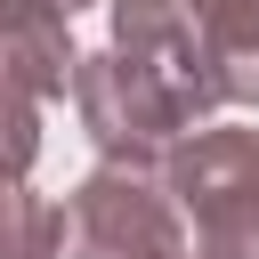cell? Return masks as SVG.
<instances>
[{"mask_svg":"<svg viewBox=\"0 0 259 259\" xmlns=\"http://www.w3.org/2000/svg\"><path fill=\"white\" fill-rule=\"evenodd\" d=\"M162 186L202 259H259V130H186L162 162Z\"/></svg>","mask_w":259,"mask_h":259,"instance_id":"cell-1","label":"cell"},{"mask_svg":"<svg viewBox=\"0 0 259 259\" xmlns=\"http://www.w3.org/2000/svg\"><path fill=\"white\" fill-rule=\"evenodd\" d=\"M65 259H202L162 170L97 162L65 202Z\"/></svg>","mask_w":259,"mask_h":259,"instance_id":"cell-2","label":"cell"},{"mask_svg":"<svg viewBox=\"0 0 259 259\" xmlns=\"http://www.w3.org/2000/svg\"><path fill=\"white\" fill-rule=\"evenodd\" d=\"M73 105H81V130L97 138V154L105 162H130V170H162L170 146L186 138V113L121 49H97V57L73 65Z\"/></svg>","mask_w":259,"mask_h":259,"instance_id":"cell-3","label":"cell"},{"mask_svg":"<svg viewBox=\"0 0 259 259\" xmlns=\"http://www.w3.org/2000/svg\"><path fill=\"white\" fill-rule=\"evenodd\" d=\"M113 16V40L138 73L162 81V97L186 113V130H202L227 97H219V73H210V40H202V0H105Z\"/></svg>","mask_w":259,"mask_h":259,"instance_id":"cell-4","label":"cell"},{"mask_svg":"<svg viewBox=\"0 0 259 259\" xmlns=\"http://www.w3.org/2000/svg\"><path fill=\"white\" fill-rule=\"evenodd\" d=\"M0 57L16 65V81L32 97H65L73 89V65H81L73 16L57 0H0Z\"/></svg>","mask_w":259,"mask_h":259,"instance_id":"cell-5","label":"cell"},{"mask_svg":"<svg viewBox=\"0 0 259 259\" xmlns=\"http://www.w3.org/2000/svg\"><path fill=\"white\" fill-rule=\"evenodd\" d=\"M202 40L227 105H259V0H202Z\"/></svg>","mask_w":259,"mask_h":259,"instance_id":"cell-6","label":"cell"},{"mask_svg":"<svg viewBox=\"0 0 259 259\" xmlns=\"http://www.w3.org/2000/svg\"><path fill=\"white\" fill-rule=\"evenodd\" d=\"M0 259H65V210L24 170H0Z\"/></svg>","mask_w":259,"mask_h":259,"instance_id":"cell-7","label":"cell"},{"mask_svg":"<svg viewBox=\"0 0 259 259\" xmlns=\"http://www.w3.org/2000/svg\"><path fill=\"white\" fill-rule=\"evenodd\" d=\"M32 154H40V97L0 57V170H32Z\"/></svg>","mask_w":259,"mask_h":259,"instance_id":"cell-8","label":"cell"},{"mask_svg":"<svg viewBox=\"0 0 259 259\" xmlns=\"http://www.w3.org/2000/svg\"><path fill=\"white\" fill-rule=\"evenodd\" d=\"M57 8H65V16H81V8H89V0H57Z\"/></svg>","mask_w":259,"mask_h":259,"instance_id":"cell-9","label":"cell"}]
</instances>
